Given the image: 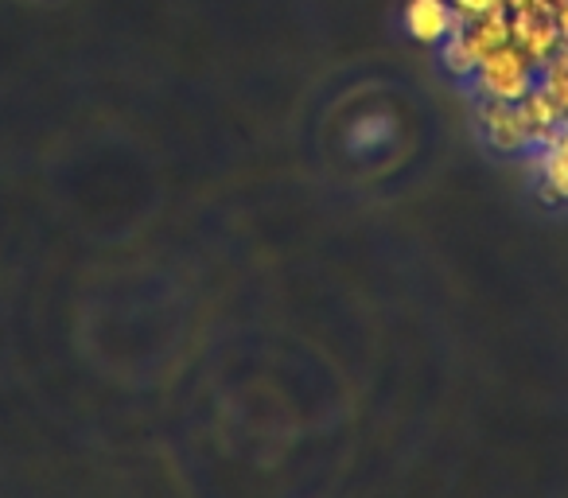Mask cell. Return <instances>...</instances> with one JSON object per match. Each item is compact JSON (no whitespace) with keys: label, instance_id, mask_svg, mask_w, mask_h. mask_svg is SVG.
Here are the masks:
<instances>
[{"label":"cell","instance_id":"1","mask_svg":"<svg viewBox=\"0 0 568 498\" xmlns=\"http://www.w3.org/2000/svg\"><path fill=\"white\" fill-rule=\"evenodd\" d=\"M537 79H541V71H537L514 43H503V48L490 51V55L475 67V74L467 82L479 90L483 102H521V98L537 87Z\"/></svg>","mask_w":568,"mask_h":498},{"label":"cell","instance_id":"2","mask_svg":"<svg viewBox=\"0 0 568 498\" xmlns=\"http://www.w3.org/2000/svg\"><path fill=\"white\" fill-rule=\"evenodd\" d=\"M483 136L503 156H526L537 144L518 102H483Z\"/></svg>","mask_w":568,"mask_h":498},{"label":"cell","instance_id":"3","mask_svg":"<svg viewBox=\"0 0 568 498\" xmlns=\"http://www.w3.org/2000/svg\"><path fill=\"white\" fill-rule=\"evenodd\" d=\"M529 156L537 160V187H541V195L549 203H568V118Z\"/></svg>","mask_w":568,"mask_h":498},{"label":"cell","instance_id":"4","mask_svg":"<svg viewBox=\"0 0 568 498\" xmlns=\"http://www.w3.org/2000/svg\"><path fill=\"white\" fill-rule=\"evenodd\" d=\"M459 24H464V17L452 9V0H409L405 4V32L420 43L440 48Z\"/></svg>","mask_w":568,"mask_h":498},{"label":"cell","instance_id":"5","mask_svg":"<svg viewBox=\"0 0 568 498\" xmlns=\"http://www.w3.org/2000/svg\"><path fill=\"white\" fill-rule=\"evenodd\" d=\"M389 136H394V121L382 118V113H374V118L355 121L347 144H351V152H358V156H371V152H378L382 144L389 141Z\"/></svg>","mask_w":568,"mask_h":498},{"label":"cell","instance_id":"6","mask_svg":"<svg viewBox=\"0 0 568 498\" xmlns=\"http://www.w3.org/2000/svg\"><path fill=\"white\" fill-rule=\"evenodd\" d=\"M452 9H456L464 20H471V17H483V12L506 9V4H503V0H452Z\"/></svg>","mask_w":568,"mask_h":498}]
</instances>
